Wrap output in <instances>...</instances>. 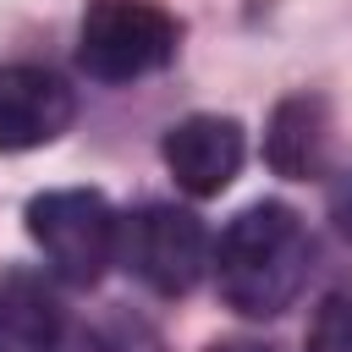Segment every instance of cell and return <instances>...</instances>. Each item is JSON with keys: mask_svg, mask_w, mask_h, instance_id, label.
Segmentation results:
<instances>
[{"mask_svg": "<svg viewBox=\"0 0 352 352\" xmlns=\"http://www.w3.org/2000/svg\"><path fill=\"white\" fill-rule=\"evenodd\" d=\"M209 270H214L220 302L231 314L275 319L302 297V286L314 275L308 220L280 198H258L226 220L220 242L209 248Z\"/></svg>", "mask_w": 352, "mask_h": 352, "instance_id": "6da1fadb", "label": "cell"}, {"mask_svg": "<svg viewBox=\"0 0 352 352\" xmlns=\"http://www.w3.org/2000/svg\"><path fill=\"white\" fill-rule=\"evenodd\" d=\"M22 220H28L33 248L50 264V275L66 280V286H94L116 264L121 214L94 187H50V192L28 198Z\"/></svg>", "mask_w": 352, "mask_h": 352, "instance_id": "7a4b0ae2", "label": "cell"}, {"mask_svg": "<svg viewBox=\"0 0 352 352\" xmlns=\"http://www.w3.org/2000/svg\"><path fill=\"white\" fill-rule=\"evenodd\" d=\"M182 50V22L154 0H88L77 28V66L94 82H138L170 66Z\"/></svg>", "mask_w": 352, "mask_h": 352, "instance_id": "3957f363", "label": "cell"}, {"mask_svg": "<svg viewBox=\"0 0 352 352\" xmlns=\"http://www.w3.org/2000/svg\"><path fill=\"white\" fill-rule=\"evenodd\" d=\"M116 258L160 297H187L209 270V231L182 204H143L121 220Z\"/></svg>", "mask_w": 352, "mask_h": 352, "instance_id": "277c9868", "label": "cell"}, {"mask_svg": "<svg viewBox=\"0 0 352 352\" xmlns=\"http://www.w3.org/2000/svg\"><path fill=\"white\" fill-rule=\"evenodd\" d=\"M160 160L187 198H220L248 160V132H242L236 116L198 110V116H182L160 138Z\"/></svg>", "mask_w": 352, "mask_h": 352, "instance_id": "5b68a950", "label": "cell"}, {"mask_svg": "<svg viewBox=\"0 0 352 352\" xmlns=\"http://www.w3.org/2000/svg\"><path fill=\"white\" fill-rule=\"evenodd\" d=\"M77 116L72 88L44 66H0V154L55 143Z\"/></svg>", "mask_w": 352, "mask_h": 352, "instance_id": "8992f818", "label": "cell"}, {"mask_svg": "<svg viewBox=\"0 0 352 352\" xmlns=\"http://www.w3.org/2000/svg\"><path fill=\"white\" fill-rule=\"evenodd\" d=\"M264 160L275 176L286 182H314L324 176L330 160V104L319 94H286L270 110V132H264Z\"/></svg>", "mask_w": 352, "mask_h": 352, "instance_id": "52a82bcc", "label": "cell"}, {"mask_svg": "<svg viewBox=\"0 0 352 352\" xmlns=\"http://www.w3.org/2000/svg\"><path fill=\"white\" fill-rule=\"evenodd\" d=\"M341 236L352 242V214H341ZM308 352H352V275L319 297L308 319Z\"/></svg>", "mask_w": 352, "mask_h": 352, "instance_id": "ba28073f", "label": "cell"}, {"mask_svg": "<svg viewBox=\"0 0 352 352\" xmlns=\"http://www.w3.org/2000/svg\"><path fill=\"white\" fill-rule=\"evenodd\" d=\"M0 352H11V346H6V341H0Z\"/></svg>", "mask_w": 352, "mask_h": 352, "instance_id": "9c48e42d", "label": "cell"}]
</instances>
